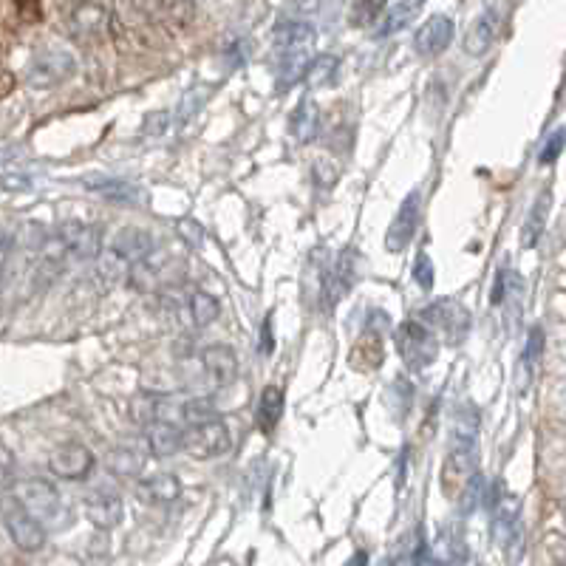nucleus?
I'll return each mask as SVG.
<instances>
[{
  "mask_svg": "<svg viewBox=\"0 0 566 566\" xmlns=\"http://www.w3.org/2000/svg\"><path fill=\"white\" fill-rule=\"evenodd\" d=\"M114 252H119L122 258H128L131 264H145L153 252V241L145 230H136V227H128L114 238Z\"/></svg>",
  "mask_w": 566,
  "mask_h": 566,
  "instance_id": "obj_22",
  "label": "nucleus"
},
{
  "mask_svg": "<svg viewBox=\"0 0 566 566\" xmlns=\"http://www.w3.org/2000/svg\"><path fill=\"white\" fill-rule=\"evenodd\" d=\"M289 131L295 136L298 145H309L315 142L317 131H320V108L315 105V100L300 102L298 108L292 111V119H289Z\"/></svg>",
  "mask_w": 566,
  "mask_h": 566,
  "instance_id": "obj_20",
  "label": "nucleus"
},
{
  "mask_svg": "<svg viewBox=\"0 0 566 566\" xmlns=\"http://www.w3.org/2000/svg\"><path fill=\"white\" fill-rule=\"evenodd\" d=\"M547 210H550V193H541L538 201L533 204V210H530L527 221H524V230H521V247L533 250L535 244H538V238H541L544 227H547Z\"/></svg>",
  "mask_w": 566,
  "mask_h": 566,
  "instance_id": "obj_26",
  "label": "nucleus"
},
{
  "mask_svg": "<svg viewBox=\"0 0 566 566\" xmlns=\"http://www.w3.org/2000/svg\"><path fill=\"white\" fill-rule=\"evenodd\" d=\"M349 360H351V366L357 368V371H377V368L383 366V360H385L383 337L368 329V332L363 334L357 343H354Z\"/></svg>",
  "mask_w": 566,
  "mask_h": 566,
  "instance_id": "obj_21",
  "label": "nucleus"
},
{
  "mask_svg": "<svg viewBox=\"0 0 566 566\" xmlns=\"http://www.w3.org/2000/svg\"><path fill=\"white\" fill-rule=\"evenodd\" d=\"M201 371H204V380L213 385V388H224L235 380L238 374V360H235L233 349L227 346H207L199 354Z\"/></svg>",
  "mask_w": 566,
  "mask_h": 566,
  "instance_id": "obj_12",
  "label": "nucleus"
},
{
  "mask_svg": "<svg viewBox=\"0 0 566 566\" xmlns=\"http://www.w3.org/2000/svg\"><path fill=\"white\" fill-rule=\"evenodd\" d=\"M422 6H425V0H400L391 12H388V17H385V26L377 32V37H388V34L400 32V29H405L414 17L422 12Z\"/></svg>",
  "mask_w": 566,
  "mask_h": 566,
  "instance_id": "obj_28",
  "label": "nucleus"
},
{
  "mask_svg": "<svg viewBox=\"0 0 566 566\" xmlns=\"http://www.w3.org/2000/svg\"><path fill=\"white\" fill-rule=\"evenodd\" d=\"M281 414H283V391L278 385H267L264 388V394H261V405H258V425H261V431L272 433L278 428V422H281Z\"/></svg>",
  "mask_w": 566,
  "mask_h": 566,
  "instance_id": "obj_25",
  "label": "nucleus"
},
{
  "mask_svg": "<svg viewBox=\"0 0 566 566\" xmlns=\"http://www.w3.org/2000/svg\"><path fill=\"white\" fill-rule=\"evenodd\" d=\"M230 445V428L221 422V417L187 425V431H182V450H187L193 459H218L230 450Z\"/></svg>",
  "mask_w": 566,
  "mask_h": 566,
  "instance_id": "obj_4",
  "label": "nucleus"
},
{
  "mask_svg": "<svg viewBox=\"0 0 566 566\" xmlns=\"http://www.w3.org/2000/svg\"><path fill=\"white\" fill-rule=\"evenodd\" d=\"M136 496L145 504H173L182 496V484L173 473H159L136 484Z\"/></svg>",
  "mask_w": 566,
  "mask_h": 566,
  "instance_id": "obj_18",
  "label": "nucleus"
},
{
  "mask_svg": "<svg viewBox=\"0 0 566 566\" xmlns=\"http://www.w3.org/2000/svg\"><path fill=\"white\" fill-rule=\"evenodd\" d=\"M337 71H340V60L334 54H320L315 60H309L303 77L312 88H326V85H332L337 80Z\"/></svg>",
  "mask_w": 566,
  "mask_h": 566,
  "instance_id": "obj_27",
  "label": "nucleus"
},
{
  "mask_svg": "<svg viewBox=\"0 0 566 566\" xmlns=\"http://www.w3.org/2000/svg\"><path fill=\"white\" fill-rule=\"evenodd\" d=\"M74 71H77V60L71 57V51H43L34 57L32 66L26 71V83L34 91H51V88L71 80Z\"/></svg>",
  "mask_w": 566,
  "mask_h": 566,
  "instance_id": "obj_7",
  "label": "nucleus"
},
{
  "mask_svg": "<svg viewBox=\"0 0 566 566\" xmlns=\"http://www.w3.org/2000/svg\"><path fill=\"white\" fill-rule=\"evenodd\" d=\"M385 6H388V0H357L351 9V26H371L383 15Z\"/></svg>",
  "mask_w": 566,
  "mask_h": 566,
  "instance_id": "obj_33",
  "label": "nucleus"
},
{
  "mask_svg": "<svg viewBox=\"0 0 566 566\" xmlns=\"http://www.w3.org/2000/svg\"><path fill=\"white\" fill-rule=\"evenodd\" d=\"M105 467L114 476H139L145 467V453L139 448H114L105 456Z\"/></svg>",
  "mask_w": 566,
  "mask_h": 566,
  "instance_id": "obj_24",
  "label": "nucleus"
},
{
  "mask_svg": "<svg viewBox=\"0 0 566 566\" xmlns=\"http://www.w3.org/2000/svg\"><path fill=\"white\" fill-rule=\"evenodd\" d=\"M122 499L111 490H97L85 499V518L97 527V530H114L122 521Z\"/></svg>",
  "mask_w": 566,
  "mask_h": 566,
  "instance_id": "obj_14",
  "label": "nucleus"
},
{
  "mask_svg": "<svg viewBox=\"0 0 566 566\" xmlns=\"http://www.w3.org/2000/svg\"><path fill=\"white\" fill-rule=\"evenodd\" d=\"M12 250H15V233L12 230H0V286H3V278H6Z\"/></svg>",
  "mask_w": 566,
  "mask_h": 566,
  "instance_id": "obj_37",
  "label": "nucleus"
},
{
  "mask_svg": "<svg viewBox=\"0 0 566 566\" xmlns=\"http://www.w3.org/2000/svg\"><path fill=\"white\" fill-rule=\"evenodd\" d=\"M148 450L156 459H170L182 450V428L165 422V419H153L148 422Z\"/></svg>",
  "mask_w": 566,
  "mask_h": 566,
  "instance_id": "obj_16",
  "label": "nucleus"
},
{
  "mask_svg": "<svg viewBox=\"0 0 566 566\" xmlns=\"http://www.w3.org/2000/svg\"><path fill=\"white\" fill-rule=\"evenodd\" d=\"M417 224H419V190H414V193L405 196V201L400 204V210H397V216L391 221V227H388V233H385V250L391 252V255H400V252L411 244V238L417 233Z\"/></svg>",
  "mask_w": 566,
  "mask_h": 566,
  "instance_id": "obj_10",
  "label": "nucleus"
},
{
  "mask_svg": "<svg viewBox=\"0 0 566 566\" xmlns=\"http://www.w3.org/2000/svg\"><path fill=\"white\" fill-rule=\"evenodd\" d=\"M272 46L278 51V88H289L303 77L315 49V29L303 20H281L272 29Z\"/></svg>",
  "mask_w": 566,
  "mask_h": 566,
  "instance_id": "obj_1",
  "label": "nucleus"
},
{
  "mask_svg": "<svg viewBox=\"0 0 566 566\" xmlns=\"http://www.w3.org/2000/svg\"><path fill=\"white\" fill-rule=\"evenodd\" d=\"M450 37H453V20L448 15H433L417 29L414 49L419 57H436L448 49Z\"/></svg>",
  "mask_w": 566,
  "mask_h": 566,
  "instance_id": "obj_13",
  "label": "nucleus"
},
{
  "mask_svg": "<svg viewBox=\"0 0 566 566\" xmlns=\"http://www.w3.org/2000/svg\"><path fill=\"white\" fill-rule=\"evenodd\" d=\"M131 417L136 422H150V419H156V400H148V397H142V400H134V414Z\"/></svg>",
  "mask_w": 566,
  "mask_h": 566,
  "instance_id": "obj_41",
  "label": "nucleus"
},
{
  "mask_svg": "<svg viewBox=\"0 0 566 566\" xmlns=\"http://www.w3.org/2000/svg\"><path fill=\"white\" fill-rule=\"evenodd\" d=\"M125 3L131 6V12L145 20H162L173 9V0H125Z\"/></svg>",
  "mask_w": 566,
  "mask_h": 566,
  "instance_id": "obj_34",
  "label": "nucleus"
},
{
  "mask_svg": "<svg viewBox=\"0 0 566 566\" xmlns=\"http://www.w3.org/2000/svg\"><path fill=\"white\" fill-rule=\"evenodd\" d=\"M91 467H94V456L80 442H66V445L51 450L49 470L57 479L80 482V479H85L91 473Z\"/></svg>",
  "mask_w": 566,
  "mask_h": 566,
  "instance_id": "obj_9",
  "label": "nucleus"
},
{
  "mask_svg": "<svg viewBox=\"0 0 566 566\" xmlns=\"http://www.w3.org/2000/svg\"><path fill=\"white\" fill-rule=\"evenodd\" d=\"M507 295V272H499V278H496V286H493V295H490V303L493 306H499L501 300Z\"/></svg>",
  "mask_w": 566,
  "mask_h": 566,
  "instance_id": "obj_44",
  "label": "nucleus"
},
{
  "mask_svg": "<svg viewBox=\"0 0 566 566\" xmlns=\"http://www.w3.org/2000/svg\"><path fill=\"white\" fill-rule=\"evenodd\" d=\"M541 351H544V332L535 326L533 332H530V340H527V349H524V366L533 368L538 363V357H541Z\"/></svg>",
  "mask_w": 566,
  "mask_h": 566,
  "instance_id": "obj_36",
  "label": "nucleus"
},
{
  "mask_svg": "<svg viewBox=\"0 0 566 566\" xmlns=\"http://www.w3.org/2000/svg\"><path fill=\"white\" fill-rule=\"evenodd\" d=\"M12 473H15L12 450L6 448V445H0V487H3V484H12Z\"/></svg>",
  "mask_w": 566,
  "mask_h": 566,
  "instance_id": "obj_40",
  "label": "nucleus"
},
{
  "mask_svg": "<svg viewBox=\"0 0 566 566\" xmlns=\"http://www.w3.org/2000/svg\"><path fill=\"white\" fill-rule=\"evenodd\" d=\"M518 521H521V507L516 496L499 493V499H493V538L499 544H507L516 535Z\"/></svg>",
  "mask_w": 566,
  "mask_h": 566,
  "instance_id": "obj_17",
  "label": "nucleus"
},
{
  "mask_svg": "<svg viewBox=\"0 0 566 566\" xmlns=\"http://www.w3.org/2000/svg\"><path fill=\"white\" fill-rule=\"evenodd\" d=\"M479 433V414L473 408H462L453 417V442H476Z\"/></svg>",
  "mask_w": 566,
  "mask_h": 566,
  "instance_id": "obj_32",
  "label": "nucleus"
},
{
  "mask_svg": "<svg viewBox=\"0 0 566 566\" xmlns=\"http://www.w3.org/2000/svg\"><path fill=\"white\" fill-rule=\"evenodd\" d=\"M15 499L20 501L34 518H40L43 524L66 527V521L71 518L66 504L60 499V493H57V487L46 482V479H23V482H17Z\"/></svg>",
  "mask_w": 566,
  "mask_h": 566,
  "instance_id": "obj_2",
  "label": "nucleus"
},
{
  "mask_svg": "<svg viewBox=\"0 0 566 566\" xmlns=\"http://www.w3.org/2000/svg\"><path fill=\"white\" fill-rule=\"evenodd\" d=\"M3 524L6 533L15 541L17 550L40 552L46 547V527L40 518H34L17 499L3 501Z\"/></svg>",
  "mask_w": 566,
  "mask_h": 566,
  "instance_id": "obj_5",
  "label": "nucleus"
},
{
  "mask_svg": "<svg viewBox=\"0 0 566 566\" xmlns=\"http://www.w3.org/2000/svg\"><path fill=\"white\" fill-rule=\"evenodd\" d=\"M496 34H499V12L490 6L470 23V29L465 32V51L470 57H482L493 46Z\"/></svg>",
  "mask_w": 566,
  "mask_h": 566,
  "instance_id": "obj_15",
  "label": "nucleus"
},
{
  "mask_svg": "<svg viewBox=\"0 0 566 566\" xmlns=\"http://www.w3.org/2000/svg\"><path fill=\"white\" fill-rule=\"evenodd\" d=\"M57 235H60L63 247H66L68 258H74V261H91L102 252L100 230L88 227L83 221H68Z\"/></svg>",
  "mask_w": 566,
  "mask_h": 566,
  "instance_id": "obj_11",
  "label": "nucleus"
},
{
  "mask_svg": "<svg viewBox=\"0 0 566 566\" xmlns=\"http://www.w3.org/2000/svg\"><path fill=\"white\" fill-rule=\"evenodd\" d=\"M422 323L431 329V332H442L448 337V343H462L470 332V312L465 309V303L453 298H439L433 300L431 306L422 309Z\"/></svg>",
  "mask_w": 566,
  "mask_h": 566,
  "instance_id": "obj_6",
  "label": "nucleus"
},
{
  "mask_svg": "<svg viewBox=\"0 0 566 566\" xmlns=\"http://www.w3.org/2000/svg\"><path fill=\"white\" fill-rule=\"evenodd\" d=\"M100 258V275L102 281L105 283H125L128 281V275H131V269H134V264L128 261V258H122L119 252L108 250V252H100L97 255Z\"/></svg>",
  "mask_w": 566,
  "mask_h": 566,
  "instance_id": "obj_29",
  "label": "nucleus"
},
{
  "mask_svg": "<svg viewBox=\"0 0 566 566\" xmlns=\"http://www.w3.org/2000/svg\"><path fill=\"white\" fill-rule=\"evenodd\" d=\"M182 419H184V425L210 422V419H218V408L213 405V400H207V397L187 400V402H182Z\"/></svg>",
  "mask_w": 566,
  "mask_h": 566,
  "instance_id": "obj_31",
  "label": "nucleus"
},
{
  "mask_svg": "<svg viewBox=\"0 0 566 566\" xmlns=\"http://www.w3.org/2000/svg\"><path fill=\"white\" fill-rule=\"evenodd\" d=\"M397 349L411 371H425L439 357V340L422 320H405L397 329Z\"/></svg>",
  "mask_w": 566,
  "mask_h": 566,
  "instance_id": "obj_3",
  "label": "nucleus"
},
{
  "mask_svg": "<svg viewBox=\"0 0 566 566\" xmlns=\"http://www.w3.org/2000/svg\"><path fill=\"white\" fill-rule=\"evenodd\" d=\"M261 340H264V343H261V349H264V354H269V351H272V317H267V320H264V332H261Z\"/></svg>",
  "mask_w": 566,
  "mask_h": 566,
  "instance_id": "obj_46",
  "label": "nucleus"
},
{
  "mask_svg": "<svg viewBox=\"0 0 566 566\" xmlns=\"http://www.w3.org/2000/svg\"><path fill=\"white\" fill-rule=\"evenodd\" d=\"M433 278H436V269H433L431 258H428L425 252H419L417 264H414V281H417L422 289H431Z\"/></svg>",
  "mask_w": 566,
  "mask_h": 566,
  "instance_id": "obj_35",
  "label": "nucleus"
},
{
  "mask_svg": "<svg viewBox=\"0 0 566 566\" xmlns=\"http://www.w3.org/2000/svg\"><path fill=\"white\" fill-rule=\"evenodd\" d=\"M315 179H317V184H323L326 190L334 187V184H337V167H334V162H329V159H317Z\"/></svg>",
  "mask_w": 566,
  "mask_h": 566,
  "instance_id": "obj_38",
  "label": "nucleus"
},
{
  "mask_svg": "<svg viewBox=\"0 0 566 566\" xmlns=\"http://www.w3.org/2000/svg\"><path fill=\"white\" fill-rule=\"evenodd\" d=\"M167 114H150L148 119H145V134H162L167 128Z\"/></svg>",
  "mask_w": 566,
  "mask_h": 566,
  "instance_id": "obj_42",
  "label": "nucleus"
},
{
  "mask_svg": "<svg viewBox=\"0 0 566 566\" xmlns=\"http://www.w3.org/2000/svg\"><path fill=\"white\" fill-rule=\"evenodd\" d=\"M85 190H91V193H97L108 201H119V204H131V201L142 199V190H136L134 184L122 182V179H108V176H88Z\"/></svg>",
  "mask_w": 566,
  "mask_h": 566,
  "instance_id": "obj_23",
  "label": "nucleus"
},
{
  "mask_svg": "<svg viewBox=\"0 0 566 566\" xmlns=\"http://www.w3.org/2000/svg\"><path fill=\"white\" fill-rule=\"evenodd\" d=\"M15 85H17L15 74H12V71H6V68H0V100H6V97L15 91Z\"/></svg>",
  "mask_w": 566,
  "mask_h": 566,
  "instance_id": "obj_43",
  "label": "nucleus"
},
{
  "mask_svg": "<svg viewBox=\"0 0 566 566\" xmlns=\"http://www.w3.org/2000/svg\"><path fill=\"white\" fill-rule=\"evenodd\" d=\"M182 230H187V233L193 235V241H199V238H201L199 224H193V221H187V224H182Z\"/></svg>",
  "mask_w": 566,
  "mask_h": 566,
  "instance_id": "obj_47",
  "label": "nucleus"
},
{
  "mask_svg": "<svg viewBox=\"0 0 566 566\" xmlns=\"http://www.w3.org/2000/svg\"><path fill=\"white\" fill-rule=\"evenodd\" d=\"M561 150H564V131H555V134L550 136V142H547V148L541 150V165H552L558 156H561Z\"/></svg>",
  "mask_w": 566,
  "mask_h": 566,
  "instance_id": "obj_39",
  "label": "nucleus"
},
{
  "mask_svg": "<svg viewBox=\"0 0 566 566\" xmlns=\"http://www.w3.org/2000/svg\"><path fill=\"white\" fill-rule=\"evenodd\" d=\"M190 315L196 320V326H210V323H216L218 315H221V306H218V300L210 295V292H193V298H190Z\"/></svg>",
  "mask_w": 566,
  "mask_h": 566,
  "instance_id": "obj_30",
  "label": "nucleus"
},
{
  "mask_svg": "<svg viewBox=\"0 0 566 566\" xmlns=\"http://www.w3.org/2000/svg\"><path fill=\"white\" fill-rule=\"evenodd\" d=\"M105 23H108V12L100 3H83L68 17V34L88 40V37H97L105 29Z\"/></svg>",
  "mask_w": 566,
  "mask_h": 566,
  "instance_id": "obj_19",
  "label": "nucleus"
},
{
  "mask_svg": "<svg viewBox=\"0 0 566 566\" xmlns=\"http://www.w3.org/2000/svg\"><path fill=\"white\" fill-rule=\"evenodd\" d=\"M476 470H479L476 442H453V448H450L445 462H442V473H439L442 493H445L448 499H456Z\"/></svg>",
  "mask_w": 566,
  "mask_h": 566,
  "instance_id": "obj_8",
  "label": "nucleus"
},
{
  "mask_svg": "<svg viewBox=\"0 0 566 566\" xmlns=\"http://www.w3.org/2000/svg\"><path fill=\"white\" fill-rule=\"evenodd\" d=\"M3 187H6V190H29V187H32V179H29V176H6V179H3Z\"/></svg>",
  "mask_w": 566,
  "mask_h": 566,
  "instance_id": "obj_45",
  "label": "nucleus"
}]
</instances>
